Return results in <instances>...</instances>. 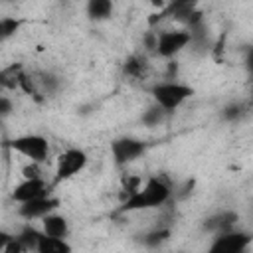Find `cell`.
Listing matches in <instances>:
<instances>
[{"label":"cell","mask_w":253,"mask_h":253,"mask_svg":"<svg viewBox=\"0 0 253 253\" xmlns=\"http://www.w3.org/2000/svg\"><path fill=\"white\" fill-rule=\"evenodd\" d=\"M172 196L170 184L160 178V176H150L136 194L121 202L117 208V213H128V211H140V210H150V208H160L164 206Z\"/></svg>","instance_id":"1"},{"label":"cell","mask_w":253,"mask_h":253,"mask_svg":"<svg viewBox=\"0 0 253 253\" xmlns=\"http://www.w3.org/2000/svg\"><path fill=\"white\" fill-rule=\"evenodd\" d=\"M22 24H24V20H20V18L4 16V18L0 20V40H8V38H12V36L20 30Z\"/></svg>","instance_id":"18"},{"label":"cell","mask_w":253,"mask_h":253,"mask_svg":"<svg viewBox=\"0 0 253 253\" xmlns=\"http://www.w3.org/2000/svg\"><path fill=\"white\" fill-rule=\"evenodd\" d=\"M57 208H59V200L57 198H51V196H45V198H38V200L20 204L18 206V215L24 217V219H28V221H32V219H43L45 215L53 213Z\"/></svg>","instance_id":"9"},{"label":"cell","mask_w":253,"mask_h":253,"mask_svg":"<svg viewBox=\"0 0 253 253\" xmlns=\"http://www.w3.org/2000/svg\"><path fill=\"white\" fill-rule=\"evenodd\" d=\"M150 93H152L154 105H158L166 113H172L194 95V89L180 81H160L150 89Z\"/></svg>","instance_id":"2"},{"label":"cell","mask_w":253,"mask_h":253,"mask_svg":"<svg viewBox=\"0 0 253 253\" xmlns=\"http://www.w3.org/2000/svg\"><path fill=\"white\" fill-rule=\"evenodd\" d=\"M24 75H26L24 65L22 63H12V65H8V67H4L0 71V85L4 89L16 91V89H20V83H22Z\"/></svg>","instance_id":"13"},{"label":"cell","mask_w":253,"mask_h":253,"mask_svg":"<svg viewBox=\"0 0 253 253\" xmlns=\"http://www.w3.org/2000/svg\"><path fill=\"white\" fill-rule=\"evenodd\" d=\"M237 219H239V215L235 211L223 210V211H217L215 215L208 217L206 223H204V227L208 231H213L215 235H219V233H225V231H233V225H235Z\"/></svg>","instance_id":"10"},{"label":"cell","mask_w":253,"mask_h":253,"mask_svg":"<svg viewBox=\"0 0 253 253\" xmlns=\"http://www.w3.org/2000/svg\"><path fill=\"white\" fill-rule=\"evenodd\" d=\"M42 235H43V231H42V229H36V227H32V225H24L16 237H18V241L24 245V249H26L28 253H32V251L36 253V251H38V245H40Z\"/></svg>","instance_id":"15"},{"label":"cell","mask_w":253,"mask_h":253,"mask_svg":"<svg viewBox=\"0 0 253 253\" xmlns=\"http://www.w3.org/2000/svg\"><path fill=\"white\" fill-rule=\"evenodd\" d=\"M251 241H253V235L247 231H237V229L225 231L213 237L206 253H247Z\"/></svg>","instance_id":"5"},{"label":"cell","mask_w":253,"mask_h":253,"mask_svg":"<svg viewBox=\"0 0 253 253\" xmlns=\"http://www.w3.org/2000/svg\"><path fill=\"white\" fill-rule=\"evenodd\" d=\"M243 113H245V105H241V103H231V105H227V107L223 109L221 117H223L225 121H237Z\"/></svg>","instance_id":"21"},{"label":"cell","mask_w":253,"mask_h":253,"mask_svg":"<svg viewBox=\"0 0 253 253\" xmlns=\"http://www.w3.org/2000/svg\"><path fill=\"white\" fill-rule=\"evenodd\" d=\"M166 111L164 109H160L158 105H152L150 109H146L144 111V115H142V123L146 125V126H158L164 119H166Z\"/></svg>","instance_id":"19"},{"label":"cell","mask_w":253,"mask_h":253,"mask_svg":"<svg viewBox=\"0 0 253 253\" xmlns=\"http://www.w3.org/2000/svg\"><path fill=\"white\" fill-rule=\"evenodd\" d=\"M148 144L140 138H132V136H123V138H115L111 142V154L115 158L117 166H125L132 160H136L138 156H142L146 152Z\"/></svg>","instance_id":"7"},{"label":"cell","mask_w":253,"mask_h":253,"mask_svg":"<svg viewBox=\"0 0 253 253\" xmlns=\"http://www.w3.org/2000/svg\"><path fill=\"white\" fill-rule=\"evenodd\" d=\"M10 148L26 158H30V162H38L43 164L49 156V142L45 136L42 134H20L14 136L10 140Z\"/></svg>","instance_id":"3"},{"label":"cell","mask_w":253,"mask_h":253,"mask_svg":"<svg viewBox=\"0 0 253 253\" xmlns=\"http://www.w3.org/2000/svg\"><path fill=\"white\" fill-rule=\"evenodd\" d=\"M10 111H12V103H10V99L6 95H2L0 97V113H2V117H8Z\"/></svg>","instance_id":"23"},{"label":"cell","mask_w":253,"mask_h":253,"mask_svg":"<svg viewBox=\"0 0 253 253\" xmlns=\"http://www.w3.org/2000/svg\"><path fill=\"white\" fill-rule=\"evenodd\" d=\"M190 43H192V36H190V32L186 28H180V30H164V32L158 34L156 55H160L164 59H172L174 55H178Z\"/></svg>","instance_id":"6"},{"label":"cell","mask_w":253,"mask_h":253,"mask_svg":"<svg viewBox=\"0 0 253 253\" xmlns=\"http://www.w3.org/2000/svg\"><path fill=\"white\" fill-rule=\"evenodd\" d=\"M22 176H24V180H38V178H43V176H42V164H38V162L26 164V166L22 168Z\"/></svg>","instance_id":"22"},{"label":"cell","mask_w":253,"mask_h":253,"mask_svg":"<svg viewBox=\"0 0 253 253\" xmlns=\"http://www.w3.org/2000/svg\"><path fill=\"white\" fill-rule=\"evenodd\" d=\"M36 253H73V249H71V245L65 239L47 237L43 233L42 239H40V245H38V251Z\"/></svg>","instance_id":"14"},{"label":"cell","mask_w":253,"mask_h":253,"mask_svg":"<svg viewBox=\"0 0 253 253\" xmlns=\"http://www.w3.org/2000/svg\"><path fill=\"white\" fill-rule=\"evenodd\" d=\"M113 14V2L109 0H91L87 4V16L91 20H107Z\"/></svg>","instance_id":"16"},{"label":"cell","mask_w":253,"mask_h":253,"mask_svg":"<svg viewBox=\"0 0 253 253\" xmlns=\"http://www.w3.org/2000/svg\"><path fill=\"white\" fill-rule=\"evenodd\" d=\"M245 67H247V71H249V75L253 77V45L247 49V53H245Z\"/></svg>","instance_id":"24"},{"label":"cell","mask_w":253,"mask_h":253,"mask_svg":"<svg viewBox=\"0 0 253 253\" xmlns=\"http://www.w3.org/2000/svg\"><path fill=\"white\" fill-rule=\"evenodd\" d=\"M53 184H47L43 178H38V180H22L20 184L14 186L12 190V200L18 202V204H26V202H32V200H38V198H45L49 196V188Z\"/></svg>","instance_id":"8"},{"label":"cell","mask_w":253,"mask_h":253,"mask_svg":"<svg viewBox=\"0 0 253 253\" xmlns=\"http://www.w3.org/2000/svg\"><path fill=\"white\" fill-rule=\"evenodd\" d=\"M148 69H150V63H148L146 55H142V53H132L123 63V73L128 79H134V81L144 79L148 75Z\"/></svg>","instance_id":"11"},{"label":"cell","mask_w":253,"mask_h":253,"mask_svg":"<svg viewBox=\"0 0 253 253\" xmlns=\"http://www.w3.org/2000/svg\"><path fill=\"white\" fill-rule=\"evenodd\" d=\"M170 227H156L152 231H148L144 237H142V243L146 247H160L162 243H166L170 239Z\"/></svg>","instance_id":"17"},{"label":"cell","mask_w":253,"mask_h":253,"mask_svg":"<svg viewBox=\"0 0 253 253\" xmlns=\"http://www.w3.org/2000/svg\"><path fill=\"white\" fill-rule=\"evenodd\" d=\"M42 231L47 235V237H59V239H65L67 233H69V223L63 215L59 213H49L42 219Z\"/></svg>","instance_id":"12"},{"label":"cell","mask_w":253,"mask_h":253,"mask_svg":"<svg viewBox=\"0 0 253 253\" xmlns=\"http://www.w3.org/2000/svg\"><path fill=\"white\" fill-rule=\"evenodd\" d=\"M0 253H28V251L24 249V245L18 241L16 235H6V233H2Z\"/></svg>","instance_id":"20"},{"label":"cell","mask_w":253,"mask_h":253,"mask_svg":"<svg viewBox=\"0 0 253 253\" xmlns=\"http://www.w3.org/2000/svg\"><path fill=\"white\" fill-rule=\"evenodd\" d=\"M87 166V154L81 148H67L57 156L55 162V176H53V186L59 182H65L79 174Z\"/></svg>","instance_id":"4"}]
</instances>
